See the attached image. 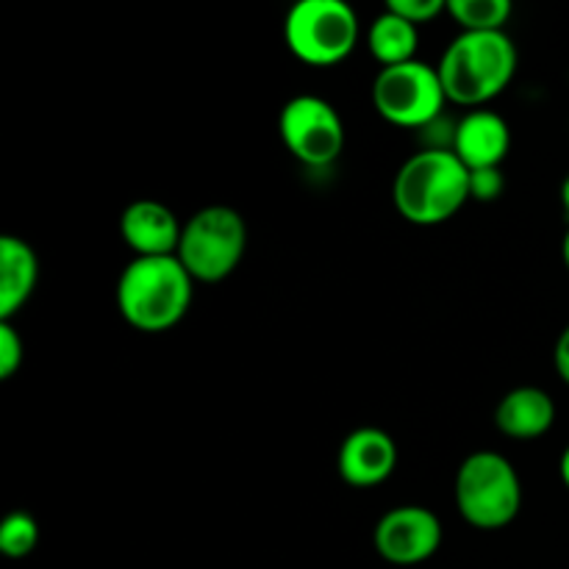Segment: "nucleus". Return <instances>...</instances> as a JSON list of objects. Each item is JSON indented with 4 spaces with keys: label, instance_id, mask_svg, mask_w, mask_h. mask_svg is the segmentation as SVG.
<instances>
[{
    "label": "nucleus",
    "instance_id": "nucleus-14",
    "mask_svg": "<svg viewBox=\"0 0 569 569\" xmlns=\"http://www.w3.org/2000/svg\"><path fill=\"white\" fill-rule=\"evenodd\" d=\"M39 281V259L31 244L20 237H0V322L11 317L31 300Z\"/></svg>",
    "mask_w": 569,
    "mask_h": 569
},
{
    "label": "nucleus",
    "instance_id": "nucleus-11",
    "mask_svg": "<svg viewBox=\"0 0 569 569\" xmlns=\"http://www.w3.org/2000/svg\"><path fill=\"white\" fill-rule=\"evenodd\" d=\"M339 476L348 487L370 489L387 481L398 467V445L381 428H356L337 456Z\"/></svg>",
    "mask_w": 569,
    "mask_h": 569
},
{
    "label": "nucleus",
    "instance_id": "nucleus-5",
    "mask_svg": "<svg viewBox=\"0 0 569 569\" xmlns=\"http://www.w3.org/2000/svg\"><path fill=\"white\" fill-rule=\"evenodd\" d=\"M248 253V222L231 206L194 211L181 231L178 259L194 283H220L237 272Z\"/></svg>",
    "mask_w": 569,
    "mask_h": 569
},
{
    "label": "nucleus",
    "instance_id": "nucleus-15",
    "mask_svg": "<svg viewBox=\"0 0 569 569\" xmlns=\"http://www.w3.org/2000/svg\"><path fill=\"white\" fill-rule=\"evenodd\" d=\"M417 42H420L417 26H411V22H406L403 17L389 9H383L372 20L370 31H367V50L381 67H398L406 64V61H415Z\"/></svg>",
    "mask_w": 569,
    "mask_h": 569
},
{
    "label": "nucleus",
    "instance_id": "nucleus-13",
    "mask_svg": "<svg viewBox=\"0 0 569 569\" xmlns=\"http://www.w3.org/2000/svg\"><path fill=\"white\" fill-rule=\"evenodd\" d=\"M556 403L545 389L517 387L500 398L495 409V426L509 439H539L553 428Z\"/></svg>",
    "mask_w": 569,
    "mask_h": 569
},
{
    "label": "nucleus",
    "instance_id": "nucleus-19",
    "mask_svg": "<svg viewBox=\"0 0 569 569\" xmlns=\"http://www.w3.org/2000/svg\"><path fill=\"white\" fill-rule=\"evenodd\" d=\"M389 11H395L398 17H403L411 26H428V22L437 20L442 11H448V3L445 0H389Z\"/></svg>",
    "mask_w": 569,
    "mask_h": 569
},
{
    "label": "nucleus",
    "instance_id": "nucleus-6",
    "mask_svg": "<svg viewBox=\"0 0 569 569\" xmlns=\"http://www.w3.org/2000/svg\"><path fill=\"white\" fill-rule=\"evenodd\" d=\"M359 14L345 0H300L283 20L289 53L309 67H333L359 42Z\"/></svg>",
    "mask_w": 569,
    "mask_h": 569
},
{
    "label": "nucleus",
    "instance_id": "nucleus-3",
    "mask_svg": "<svg viewBox=\"0 0 569 569\" xmlns=\"http://www.w3.org/2000/svg\"><path fill=\"white\" fill-rule=\"evenodd\" d=\"M194 278L178 256L131 259L117 281V309L142 333L176 328L192 306Z\"/></svg>",
    "mask_w": 569,
    "mask_h": 569
},
{
    "label": "nucleus",
    "instance_id": "nucleus-1",
    "mask_svg": "<svg viewBox=\"0 0 569 569\" xmlns=\"http://www.w3.org/2000/svg\"><path fill=\"white\" fill-rule=\"evenodd\" d=\"M517 64V44L506 31H461L448 44L437 70L450 103L476 111L503 94L515 81Z\"/></svg>",
    "mask_w": 569,
    "mask_h": 569
},
{
    "label": "nucleus",
    "instance_id": "nucleus-9",
    "mask_svg": "<svg viewBox=\"0 0 569 569\" xmlns=\"http://www.w3.org/2000/svg\"><path fill=\"white\" fill-rule=\"evenodd\" d=\"M372 545L387 565L417 567L442 545V522L426 506H398L376 522Z\"/></svg>",
    "mask_w": 569,
    "mask_h": 569
},
{
    "label": "nucleus",
    "instance_id": "nucleus-22",
    "mask_svg": "<svg viewBox=\"0 0 569 569\" xmlns=\"http://www.w3.org/2000/svg\"><path fill=\"white\" fill-rule=\"evenodd\" d=\"M559 470H561V481H565V487L569 489V445H567L565 453H561V465H559Z\"/></svg>",
    "mask_w": 569,
    "mask_h": 569
},
{
    "label": "nucleus",
    "instance_id": "nucleus-10",
    "mask_svg": "<svg viewBox=\"0 0 569 569\" xmlns=\"http://www.w3.org/2000/svg\"><path fill=\"white\" fill-rule=\"evenodd\" d=\"M183 222L161 200H133L120 217L122 242L131 248L133 259L176 256L181 244Z\"/></svg>",
    "mask_w": 569,
    "mask_h": 569
},
{
    "label": "nucleus",
    "instance_id": "nucleus-12",
    "mask_svg": "<svg viewBox=\"0 0 569 569\" xmlns=\"http://www.w3.org/2000/svg\"><path fill=\"white\" fill-rule=\"evenodd\" d=\"M511 128L500 114L489 109H476L459 120L453 128V153L459 156L467 170H487L500 167L509 156Z\"/></svg>",
    "mask_w": 569,
    "mask_h": 569
},
{
    "label": "nucleus",
    "instance_id": "nucleus-17",
    "mask_svg": "<svg viewBox=\"0 0 569 569\" xmlns=\"http://www.w3.org/2000/svg\"><path fill=\"white\" fill-rule=\"evenodd\" d=\"M39 545V522L28 511H11L0 522V553L6 559H26Z\"/></svg>",
    "mask_w": 569,
    "mask_h": 569
},
{
    "label": "nucleus",
    "instance_id": "nucleus-8",
    "mask_svg": "<svg viewBox=\"0 0 569 569\" xmlns=\"http://www.w3.org/2000/svg\"><path fill=\"white\" fill-rule=\"evenodd\" d=\"M281 142L300 164L331 167L345 150V122L328 100L298 94L278 114Z\"/></svg>",
    "mask_w": 569,
    "mask_h": 569
},
{
    "label": "nucleus",
    "instance_id": "nucleus-23",
    "mask_svg": "<svg viewBox=\"0 0 569 569\" xmlns=\"http://www.w3.org/2000/svg\"><path fill=\"white\" fill-rule=\"evenodd\" d=\"M561 206H565V211L569 217V176L565 178V183H561Z\"/></svg>",
    "mask_w": 569,
    "mask_h": 569
},
{
    "label": "nucleus",
    "instance_id": "nucleus-20",
    "mask_svg": "<svg viewBox=\"0 0 569 569\" xmlns=\"http://www.w3.org/2000/svg\"><path fill=\"white\" fill-rule=\"evenodd\" d=\"M506 178L500 167H487V170L470 172V200L478 203H495L503 194Z\"/></svg>",
    "mask_w": 569,
    "mask_h": 569
},
{
    "label": "nucleus",
    "instance_id": "nucleus-4",
    "mask_svg": "<svg viewBox=\"0 0 569 569\" xmlns=\"http://www.w3.org/2000/svg\"><path fill=\"white\" fill-rule=\"evenodd\" d=\"M456 509L478 531L511 526L522 509V483L515 465L495 450H478L456 472Z\"/></svg>",
    "mask_w": 569,
    "mask_h": 569
},
{
    "label": "nucleus",
    "instance_id": "nucleus-21",
    "mask_svg": "<svg viewBox=\"0 0 569 569\" xmlns=\"http://www.w3.org/2000/svg\"><path fill=\"white\" fill-rule=\"evenodd\" d=\"M553 365H556V372H559L561 381L569 387V326L559 333V339H556Z\"/></svg>",
    "mask_w": 569,
    "mask_h": 569
},
{
    "label": "nucleus",
    "instance_id": "nucleus-16",
    "mask_svg": "<svg viewBox=\"0 0 569 569\" xmlns=\"http://www.w3.org/2000/svg\"><path fill=\"white\" fill-rule=\"evenodd\" d=\"M515 6L509 0H448V14L461 31H506Z\"/></svg>",
    "mask_w": 569,
    "mask_h": 569
},
{
    "label": "nucleus",
    "instance_id": "nucleus-2",
    "mask_svg": "<svg viewBox=\"0 0 569 569\" xmlns=\"http://www.w3.org/2000/svg\"><path fill=\"white\" fill-rule=\"evenodd\" d=\"M470 200V170L453 150L422 148L392 181V203L411 226H442Z\"/></svg>",
    "mask_w": 569,
    "mask_h": 569
},
{
    "label": "nucleus",
    "instance_id": "nucleus-24",
    "mask_svg": "<svg viewBox=\"0 0 569 569\" xmlns=\"http://www.w3.org/2000/svg\"><path fill=\"white\" fill-rule=\"evenodd\" d=\"M561 256H565V267L569 270V228L565 233V242H561Z\"/></svg>",
    "mask_w": 569,
    "mask_h": 569
},
{
    "label": "nucleus",
    "instance_id": "nucleus-7",
    "mask_svg": "<svg viewBox=\"0 0 569 569\" xmlns=\"http://www.w3.org/2000/svg\"><path fill=\"white\" fill-rule=\"evenodd\" d=\"M448 94L437 67L426 61H406L381 67L372 81V106L387 122L400 128H428L442 117Z\"/></svg>",
    "mask_w": 569,
    "mask_h": 569
},
{
    "label": "nucleus",
    "instance_id": "nucleus-18",
    "mask_svg": "<svg viewBox=\"0 0 569 569\" xmlns=\"http://www.w3.org/2000/svg\"><path fill=\"white\" fill-rule=\"evenodd\" d=\"M26 359V345L11 322H0V381H9Z\"/></svg>",
    "mask_w": 569,
    "mask_h": 569
}]
</instances>
